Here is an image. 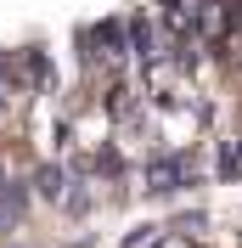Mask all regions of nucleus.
<instances>
[{"instance_id":"1","label":"nucleus","mask_w":242,"mask_h":248,"mask_svg":"<svg viewBox=\"0 0 242 248\" xmlns=\"http://www.w3.org/2000/svg\"><path fill=\"white\" fill-rule=\"evenodd\" d=\"M226 34H231V0H203V6H197V17H192L197 51L214 46V40H226Z\"/></svg>"},{"instance_id":"2","label":"nucleus","mask_w":242,"mask_h":248,"mask_svg":"<svg viewBox=\"0 0 242 248\" xmlns=\"http://www.w3.org/2000/svg\"><path fill=\"white\" fill-rule=\"evenodd\" d=\"M181 181H186V164H175V158H152L147 164V186L152 192H175Z\"/></svg>"},{"instance_id":"3","label":"nucleus","mask_w":242,"mask_h":248,"mask_svg":"<svg viewBox=\"0 0 242 248\" xmlns=\"http://www.w3.org/2000/svg\"><path fill=\"white\" fill-rule=\"evenodd\" d=\"M147 91H152V96H164V102H169V91H175V68H169L164 57L147 68Z\"/></svg>"},{"instance_id":"4","label":"nucleus","mask_w":242,"mask_h":248,"mask_svg":"<svg viewBox=\"0 0 242 248\" xmlns=\"http://www.w3.org/2000/svg\"><path fill=\"white\" fill-rule=\"evenodd\" d=\"M62 186H68L62 170H40V192H45V198H62Z\"/></svg>"},{"instance_id":"5","label":"nucleus","mask_w":242,"mask_h":248,"mask_svg":"<svg viewBox=\"0 0 242 248\" xmlns=\"http://www.w3.org/2000/svg\"><path fill=\"white\" fill-rule=\"evenodd\" d=\"M152 248H197V243H192V237H181V232H164Z\"/></svg>"},{"instance_id":"6","label":"nucleus","mask_w":242,"mask_h":248,"mask_svg":"<svg viewBox=\"0 0 242 248\" xmlns=\"http://www.w3.org/2000/svg\"><path fill=\"white\" fill-rule=\"evenodd\" d=\"M158 237H164V232H158V226H147V232H141V237H130V248H152V243H158Z\"/></svg>"}]
</instances>
